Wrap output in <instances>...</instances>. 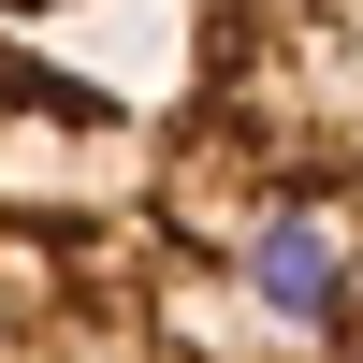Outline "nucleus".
Returning a JSON list of instances; mask_svg holds the SVG:
<instances>
[{
	"label": "nucleus",
	"mask_w": 363,
	"mask_h": 363,
	"mask_svg": "<svg viewBox=\"0 0 363 363\" xmlns=\"http://www.w3.org/2000/svg\"><path fill=\"white\" fill-rule=\"evenodd\" d=\"M0 363H277L160 189V116L0 29Z\"/></svg>",
	"instance_id": "f03ea898"
},
{
	"label": "nucleus",
	"mask_w": 363,
	"mask_h": 363,
	"mask_svg": "<svg viewBox=\"0 0 363 363\" xmlns=\"http://www.w3.org/2000/svg\"><path fill=\"white\" fill-rule=\"evenodd\" d=\"M160 189L277 363H363V0H189Z\"/></svg>",
	"instance_id": "f257e3e1"
},
{
	"label": "nucleus",
	"mask_w": 363,
	"mask_h": 363,
	"mask_svg": "<svg viewBox=\"0 0 363 363\" xmlns=\"http://www.w3.org/2000/svg\"><path fill=\"white\" fill-rule=\"evenodd\" d=\"M15 15H44V0H0V29H15Z\"/></svg>",
	"instance_id": "7ed1b4c3"
}]
</instances>
